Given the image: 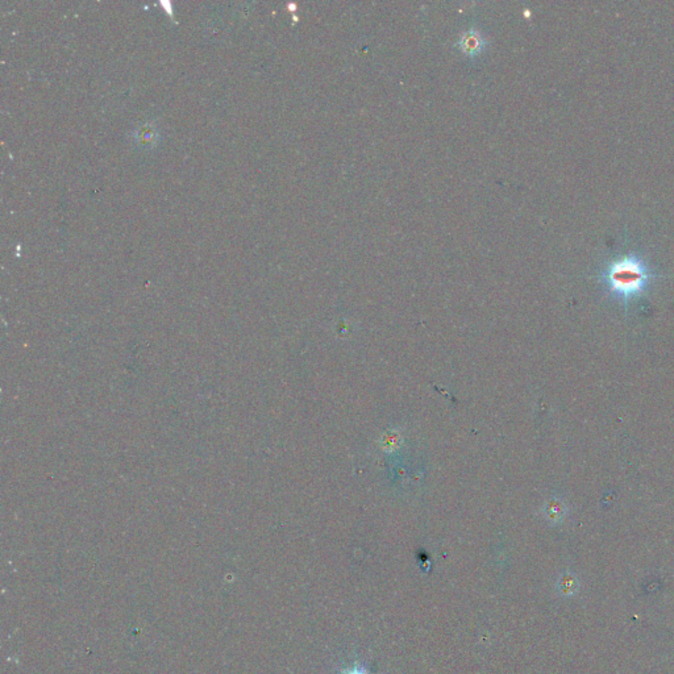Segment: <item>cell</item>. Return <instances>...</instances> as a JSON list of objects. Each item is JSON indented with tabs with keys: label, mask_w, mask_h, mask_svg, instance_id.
Returning a JSON list of instances; mask_svg holds the SVG:
<instances>
[{
	"label": "cell",
	"mask_w": 674,
	"mask_h": 674,
	"mask_svg": "<svg viewBox=\"0 0 674 674\" xmlns=\"http://www.w3.org/2000/svg\"><path fill=\"white\" fill-rule=\"evenodd\" d=\"M659 277L646 254L627 250L611 257L600 269L602 286L614 299L625 304L641 297Z\"/></svg>",
	"instance_id": "1"
},
{
	"label": "cell",
	"mask_w": 674,
	"mask_h": 674,
	"mask_svg": "<svg viewBox=\"0 0 674 674\" xmlns=\"http://www.w3.org/2000/svg\"><path fill=\"white\" fill-rule=\"evenodd\" d=\"M457 47L466 57L475 58V57H478L486 48V40L482 36V33L479 31L469 29V31L462 33Z\"/></svg>",
	"instance_id": "2"
},
{
	"label": "cell",
	"mask_w": 674,
	"mask_h": 674,
	"mask_svg": "<svg viewBox=\"0 0 674 674\" xmlns=\"http://www.w3.org/2000/svg\"><path fill=\"white\" fill-rule=\"evenodd\" d=\"M136 141L142 147H151L157 141V131L150 123L141 125L136 131Z\"/></svg>",
	"instance_id": "3"
},
{
	"label": "cell",
	"mask_w": 674,
	"mask_h": 674,
	"mask_svg": "<svg viewBox=\"0 0 674 674\" xmlns=\"http://www.w3.org/2000/svg\"><path fill=\"white\" fill-rule=\"evenodd\" d=\"M400 440H402V437H400V432L395 431V429H390L382 437V447H384V450H398L400 445Z\"/></svg>",
	"instance_id": "4"
},
{
	"label": "cell",
	"mask_w": 674,
	"mask_h": 674,
	"mask_svg": "<svg viewBox=\"0 0 674 674\" xmlns=\"http://www.w3.org/2000/svg\"><path fill=\"white\" fill-rule=\"evenodd\" d=\"M564 506L557 500H550L545 507V515L550 522H559L564 518Z\"/></svg>",
	"instance_id": "5"
},
{
	"label": "cell",
	"mask_w": 674,
	"mask_h": 674,
	"mask_svg": "<svg viewBox=\"0 0 674 674\" xmlns=\"http://www.w3.org/2000/svg\"><path fill=\"white\" fill-rule=\"evenodd\" d=\"M560 589H561V591H565V593H566V591H572V590H575V580L568 578V577H566V578H564V580H562V585Z\"/></svg>",
	"instance_id": "6"
},
{
	"label": "cell",
	"mask_w": 674,
	"mask_h": 674,
	"mask_svg": "<svg viewBox=\"0 0 674 674\" xmlns=\"http://www.w3.org/2000/svg\"><path fill=\"white\" fill-rule=\"evenodd\" d=\"M352 674H357V673H352Z\"/></svg>",
	"instance_id": "7"
}]
</instances>
